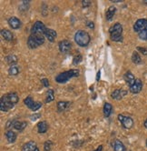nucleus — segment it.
Listing matches in <instances>:
<instances>
[{
	"label": "nucleus",
	"mask_w": 147,
	"mask_h": 151,
	"mask_svg": "<svg viewBox=\"0 0 147 151\" xmlns=\"http://www.w3.org/2000/svg\"><path fill=\"white\" fill-rule=\"evenodd\" d=\"M19 98L16 92H10L2 96L0 99V109L3 112H7L18 103Z\"/></svg>",
	"instance_id": "1"
},
{
	"label": "nucleus",
	"mask_w": 147,
	"mask_h": 151,
	"mask_svg": "<svg viewBox=\"0 0 147 151\" xmlns=\"http://www.w3.org/2000/svg\"><path fill=\"white\" fill-rule=\"evenodd\" d=\"M79 73L80 72L78 69H70L65 72H62L56 77V81L59 84L66 83L69 79L73 78H77L79 76Z\"/></svg>",
	"instance_id": "2"
},
{
	"label": "nucleus",
	"mask_w": 147,
	"mask_h": 151,
	"mask_svg": "<svg viewBox=\"0 0 147 151\" xmlns=\"http://www.w3.org/2000/svg\"><path fill=\"white\" fill-rule=\"evenodd\" d=\"M90 40H91L90 35L85 30H78L75 34V41H76V43L78 46H80L82 47H87L88 44L90 43Z\"/></svg>",
	"instance_id": "3"
},
{
	"label": "nucleus",
	"mask_w": 147,
	"mask_h": 151,
	"mask_svg": "<svg viewBox=\"0 0 147 151\" xmlns=\"http://www.w3.org/2000/svg\"><path fill=\"white\" fill-rule=\"evenodd\" d=\"M109 34L111 40L114 42L123 41V27L120 23H115L109 29Z\"/></svg>",
	"instance_id": "4"
},
{
	"label": "nucleus",
	"mask_w": 147,
	"mask_h": 151,
	"mask_svg": "<svg viewBox=\"0 0 147 151\" xmlns=\"http://www.w3.org/2000/svg\"><path fill=\"white\" fill-rule=\"evenodd\" d=\"M45 43V37L38 35H30L27 38V46L31 49H35Z\"/></svg>",
	"instance_id": "5"
},
{
	"label": "nucleus",
	"mask_w": 147,
	"mask_h": 151,
	"mask_svg": "<svg viewBox=\"0 0 147 151\" xmlns=\"http://www.w3.org/2000/svg\"><path fill=\"white\" fill-rule=\"evenodd\" d=\"M46 27L45 24L42 21H36L31 28V35H38V36H44Z\"/></svg>",
	"instance_id": "6"
},
{
	"label": "nucleus",
	"mask_w": 147,
	"mask_h": 151,
	"mask_svg": "<svg viewBox=\"0 0 147 151\" xmlns=\"http://www.w3.org/2000/svg\"><path fill=\"white\" fill-rule=\"evenodd\" d=\"M118 120L121 122L123 127L125 129H130L133 126V120L130 116H126L123 115H118Z\"/></svg>",
	"instance_id": "7"
},
{
	"label": "nucleus",
	"mask_w": 147,
	"mask_h": 151,
	"mask_svg": "<svg viewBox=\"0 0 147 151\" xmlns=\"http://www.w3.org/2000/svg\"><path fill=\"white\" fill-rule=\"evenodd\" d=\"M147 27V19L145 18H140L138 19L133 25V30L136 33H139L142 30H143Z\"/></svg>",
	"instance_id": "8"
},
{
	"label": "nucleus",
	"mask_w": 147,
	"mask_h": 151,
	"mask_svg": "<svg viewBox=\"0 0 147 151\" xmlns=\"http://www.w3.org/2000/svg\"><path fill=\"white\" fill-rule=\"evenodd\" d=\"M58 47H59V50L61 53H67L72 48V44L70 41L65 39V40H62L59 42Z\"/></svg>",
	"instance_id": "9"
},
{
	"label": "nucleus",
	"mask_w": 147,
	"mask_h": 151,
	"mask_svg": "<svg viewBox=\"0 0 147 151\" xmlns=\"http://www.w3.org/2000/svg\"><path fill=\"white\" fill-rule=\"evenodd\" d=\"M7 23L10 26L12 29H18L22 26V23H21V20L16 17H11L7 19Z\"/></svg>",
	"instance_id": "10"
},
{
	"label": "nucleus",
	"mask_w": 147,
	"mask_h": 151,
	"mask_svg": "<svg viewBox=\"0 0 147 151\" xmlns=\"http://www.w3.org/2000/svg\"><path fill=\"white\" fill-rule=\"evenodd\" d=\"M22 151H39V148L35 141H28L23 145Z\"/></svg>",
	"instance_id": "11"
},
{
	"label": "nucleus",
	"mask_w": 147,
	"mask_h": 151,
	"mask_svg": "<svg viewBox=\"0 0 147 151\" xmlns=\"http://www.w3.org/2000/svg\"><path fill=\"white\" fill-rule=\"evenodd\" d=\"M142 88H143V83H142L141 79H136L134 84L132 86V87H130V91L133 94H138L141 92Z\"/></svg>",
	"instance_id": "12"
},
{
	"label": "nucleus",
	"mask_w": 147,
	"mask_h": 151,
	"mask_svg": "<svg viewBox=\"0 0 147 151\" xmlns=\"http://www.w3.org/2000/svg\"><path fill=\"white\" fill-rule=\"evenodd\" d=\"M47 39L48 41L50 42H54L57 37V34H56V30L54 29H52V28H46V32H45V35H44Z\"/></svg>",
	"instance_id": "13"
},
{
	"label": "nucleus",
	"mask_w": 147,
	"mask_h": 151,
	"mask_svg": "<svg viewBox=\"0 0 147 151\" xmlns=\"http://www.w3.org/2000/svg\"><path fill=\"white\" fill-rule=\"evenodd\" d=\"M126 94H127V91H125V90H123V89H115V90L111 94V96H112V98H113V99L120 100V99H122Z\"/></svg>",
	"instance_id": "14"
},
{
	"label": "nucleus",
	"mask_w": 147,
	"mask_h": 151,
	"mask_svg": "<svg viewBox=\"0 0 147 151\" xmlns=\"http://www.w3.org/2000/svg\"><path fill=\"white\" fill-rule=\"evenodd\" d=\"M123 78H124L125 82L128 84L129 87H132V86L134 84L135 80H136V78H134L133 74L131 71H127L126 73H125L124 76H123Z\"/></svg>",
	"instance_id": "15"
},
{
	"label": "nucleus",
	"mask_w": 147,
	"mask_h": 151,
	"mask_svg": "<svg viewBox=\"0 0 147 151\" xmlns=\"http://www.w3.org/2000/svg\"><path fill=\"white\" fill-rule=\"evenodd\" d=\"M113 150L114 151H127L126 150V147H124L123 143L122 141L118 139H115L114 142L113 144Z\"/></svg>",
	"instance_id": "16"
},
{
	"label": "nucleus",
	"mask_w": 147,
	"mask_h": 151,
	"mask_svg": "<svg viewBox=\"0 0 147 151\" xmlns=\"http://www.w3.org/2000/svg\"><path fill=\"white\" fill-rule=\"evenodd\" d=\"M70 105H71V102H68V101H59L57 102V110L59 112L66 111L69 109Z\"/></svg>",
	"instance_id": "17"
},
{
	"label": "nucleus",
	"mask_w": 147,
	"mask_h": 151,
	"mask_svg": "<svg viewBox=\"0 0 147 151\" xmlns=\"http://www.w3.org/2000/svg\"><path fill=\"white\" fill-rule=\"evenodd\" d=\"M27 127V123L25 121H18V120H15L14 121V125L13 127L18 131H23L24 129Z\"/></svg>",
	"instance_id": "18"
},
{
	"label": "nucleus",
	"mask_w": 147,
	"mask_h": 151,
	"mask_svg": "<svg viewBox=\"0 0 147 151\" xmlns=\"http://www.w3.org/2000/svg\"><path fill=\"white\" fill-rule=\"evenodd\" d=\"M0 34H1V37H3V39H5L6 41H11L13 39L12 32L8 29H2L1 32H0Z\"/></svg>",
	"instance_id": "19"
},
{
	"label": "nucleus",
	"mask_w": 147,
	"mask_h": 151,
	"mask_svg": "<svg viewBox=\"0 0 147 151\" xmlns=\"http://www.w3.org/2000/svg\"><path fill=\"white\" fill-rule=\"evenodd\" d=\"M37 129H38V133L40 134H45L46 133L47 129H48V124L46 121H41L37 124Z\"/></svg>",
	"instance_id": "20"
},
{
	"label": "nucleus",
	"mask_w": 147,
	"mask_h": 151,
	"mask_svg": "<svg viewBox=\"0 0 147 151\" xmlns=\"http://www.w3.org/2000/svg\"><path fill=\"white\" fill-rule=\"evenodd\" d=\"M5 136L9 143H14L16 140V133L13 130H8L5 133Z\"/></svg>",
	"instance_id": "21"
},
{
	"label": "nucleus",
	"mask_w": 147,
	"mask_h": 151,
	"mask_svg": "<svg viewBox=\"0 0 147 151\" xmlns=\"http://www.w3.org/2000/svg\"><path fill=\"white\" fill-rule=\"evenodd\" d=\"M103 115L106 117H109L113 112V106L110 104V103H104L103 105Z\"/></svg>",
	"instance_id": "22"
},
{
	"label": "nucleus",
	"mask_w": 147,
	"mask_h": 151,
	"mask_svg": "<svg viewBox=\"0 0 147 151\" xmlns=\"http://www.w3.org/2000/svg\"><path fill=\"white\" fill-rule=\"evenodd\" d=\"M115 12H116V8H115L114 6H110L107 9L106 13V20L111 21L113 18V17L115 15Z\"/></svg>",
	"instance_id": "23"
},
{
	"label": "nucleus",
	"mask_w": 147,
	"mask_h": 151,
	"mask_svg": "<svg viewBox=\"0 0 147 151\" xmlns=\"http://www.w3.org/2000/svg\"><path fill=\"white\" fill-rule=\"evenodd\" d=\"M6 60L7 62L8 65H10V66H15V65L17 63V57L16 55H9L6 58Z\"/></svg>",
	"instance_id": "24"
},
{
	"label": "nucleus",
	"mask_w": 147,
	"mask_h": 151,
	"mask_svg": "<svg viewBox=\"0 0 147 151\" xmlns=\"http://www.w3.org/2000/svg\"><path fill=\"white\" fill-rule=\"evenodd\" d=\"M132 61L136 64V65H138V64H141L142 63V58L139 55V53L137 51H134L133 53V55H132Z\"/></svg>",
	"instance_id": "25"
},
{
	"label": "nucleus",
	"mask_w": 147,
	"mask_h": 151,
	"mask_svg": "<svg viewBox=\"0 0 147 151\" xmlns=\"http://www.w3.org/2000/svg\"><path fill=\"white\" fill-rule=\"evenodd\" d=\"M55 99V92L53 89H48L46 93V103H50Z\"/></svg>",
	"instance_id": "26"
},
{
	"label": "nucleus",
	"mask_w": 147,
	"mask_h": 151,
	"mask_svg": "<svg viewBox=\"0 0 147 151\" xmlns=\"http://www.w3.org/2000/svg\"><path fill=\"white\" fill-rule=\"evenodd\" d=\"M19 72H20V68L18 66H16V65L15 66H11L8 68V74L10 76H16L19 74Z\"/></svg>",
	"instance_id": "27"
},
{
	"label": "nucleus",
	"mask_w": 147,
	"mask_h": 151,
	"mask_svg": "<svg viewBox=\"0 0 147 151\" xmlns=\"http://www.w3.org/2000/svg\"><path fill=\"white\" fill-rule=\"evenodd\" d=\"M35 101L33 100V99H32V96H27V98H26L25 99V100H24V103H25V105L28 107V109H30L31 107V106L33 105V103H34Z\"/></svg>",
	"instance_id": "28"
},
{
	"label": "nucleus",
	"mask_w": 147,
	"mask_h": 151,
	"mask_svg": "<svg viewBox=\"0 0 147 151\" xmlns=\"http://www.w3.org/2000/svg\"><path fill=\"white\" fill-rule=\"evenodd\" d=\"M138 36H139V37H140V39H142V40H147V27L143 29V30H142L141 32H139L138 33Z\"/></svg>",
	"instance_id": "29"
},
{
	"label": "nucleus",
	"mask_w": 147,
	"mask_h": 151,
	"mask_svg": "<svg viewBox=\"0 0 147 151\" xmlns=\"http://www.w3.org/2000/svg\"><path fill=\"white\" fill-rule=\"evenodd\" d=\"M53 142L51 141V140H47V141L45 142L44 144V149L45 151H51L52 147H53Z\"/></svg>",
	"instance_id": "30"
},
{
	"label": "nucleus",
	"mask_w": 147,
	"mask_h": 151,
	"mask_svg": "<svg viewBox=\"0 0 147 151\" xmlns=\"http://www.w3.org/2000/svg\"><path fill=\"white\" fill-rule=\"evenodd\" d=\"M42 106V103L41 102H36V101H35L34 103H33V105L31 106V107H30V109L32 110V111H36V110H38L40 107Z\"/></svg>",
	"instance_id": "31"
},
{
	"label": "nucleus",
	"mask_w": 147,
	"mask_h": 151,
	"mask_svg": "<svg viewBox=\"0 0 147 151\" xmlns=\"http://www.w3.org/2000/svg\"><path fill=\"white\" fill-rule=\"evenodd\" d=\"M82 59H83L82 55H81V54H78V55L75 56V58H74V59H73V65L76 66V65H78L80 62H82Z\"/></svg>",
	"instance_id": "32"
},
{
	"label": "nucleus",
	"mask_w": 147,
	"mask_h": 151,
	"mask_svg": "<svg viewBox=\"0 0 147 151\" xmlns=\"http://www.w3.org/2000/svg\"><path fill=\"white\" fill-rule=\"evenodd\" d=\"M41 83L43 84V86L45 88H48L50 86V83H49V80L47 78H42L41 79Z\"/></svg>",
	"instance_id": "33"
},
{
	"label": "nucleus",
	"mask_w": 147,
	"mask_h": 151,
	"mask_svg": "<svg viewBox=\"0 0 147 151\" xmlns=\"http://www.w3.org/2000/svg\"><path fill=\"white\" fill-rule=\"evenodd\" d=\"M137 50L139 51V52H141L143 55H145V56H147V48H145V47H137Z\"/></svg>",
	"instance_id": "34"
},
{
	"label": "nucleus",
	"mask_w": 147,
	"mask_h": 151,
	"mask_svg": "<svg viewBox=\"0 0 147 151\" xmlns=\"http://www.w3.org/2000/svg\"><path fill=\"white\" fill-rule=\"evenodd\" d=\"M90 5H91V2L89 1V0H83V1H82L83 7H88Z\"/></svg>",
	"instance_id": "35"
},
{
	"label": "nucleus",
	"mask_w": 147,
	"mask_h": 151,
	"mask_svg": "<svg viewBox=\"0 0 147 151\" xmlns=\"http://www.w3.org/2000/svg\"><path fill=\"white\" fill-rule=\"evenodd\" d=\"M41 116V115L40 114H36V115H33V116H31L30 117H31V119H32V120H36L37 119V118H39Z\"/></svg>",
	"instance_id": "36"
},
{
	"label": "nucleus",
	"mask_w": 147,
	"mask_h": 151,
	"mask_svg": "<svg viewBox=\"0 0 147 151\" xmlns=\"http://www.w3.org/2000/svg\"><path fill=\"white\" fill-rule=\"evenodd\" d=\"M86 25H87V27H88L89 28H92V29H93V28H94V24H93V22H91V21H88V22L86 23Z\"/></svg>",
	"instance_id": "37"
},
{
	"label": "nucleus",
	"mask_w": 147,
	"mask_h": 151,
	"mask_svg": "<svg viewBox=\"0 0 147 151\" xmlns=\"http://www.w3.org/2000/svg\"><path fill=\"white\" fill-rule=\"evenodd\" d=\"M100 77H101V71H98L97 72V75H96V81H99L100 80Z\"/></svg>",
	"instance_id": "38"
},
{
	"label": "nucleus",
	"mask_w": 147,
	"mask_h": 151,
	"mask_svg": "<svg viewBox=\"0 0 147 151\" xmlns=\"http://www.w3.org/2000/svg\"><path fill=\"white\" fill-rule=\"evenodd\" d=\"M93 151H103V145H100L96 150H93Z\"/></svg>",
	"instance_id": "39"
},
{
	"label": "nucleus",
	"mask_w": 147,
	"mask_h": 151,
	"mask_svg": "<svg viewBox=\"0 0 147 151\" xmlns=\"http://www.w3.org/2000/svg\"><path fill=\"white\" fill-rule=\"evenodd\" d=\"M111 2H113V3H119V2H121V0H111Z\"/></svg>",
	"instance_id": "40"
},
{
	"label": "nucleus",
	"mask_w": 147,
	"mask_h": 151,
	"mask_svg": "<svg viewBox=\"0 0 147 151\" xmlns=\"http://www.w3.org/2000/svg\"><path fill=\"white\" fill-rule=\"evenodd\" d=\"M143 125H144V127H145L147 128V119H146V120L144 121V123H143Z\"/></svg>",
	"instance_id": "41"
},
{
	"label": "nucleus",
	"mask_w": 147,
	"mask_h": 151,
	"mask_svg": "<svg viewBox=\"0 0 147 151\" xmlns=\"http://www.w3.org/2000/svg\"><path fill=\"white\" fill-rule=\"evenodd\" d=\"M143 3H145V4H147V0H145V1H144Z\"/></svg>",
	"instance_id": "42"
},
{
	"label": "nucleus",
	"mask_w": 147,
	"mask_h": 151,
	"mask_svg": "<svg viewBox=\"0 0 147 151\" xmlns=\"http://www.w3.org/2000/svg\"><path fill=\"white\" fill-rule=\"evenodd\" d=\"M146 146H147V141H146Z\"/></svg>",
	"instance_id": "43"
}]
</instances>
